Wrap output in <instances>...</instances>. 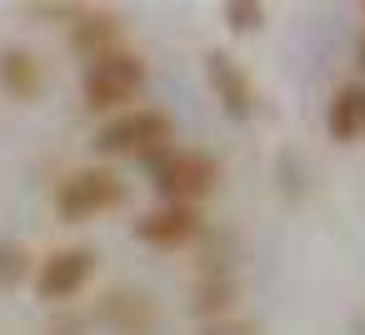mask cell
I'll use <instances>...</instances> for the list:
<instances>
[{
	"label": "cell",
	"instance_id": "1",
	"mask_svg": "<svg viewBox=\"0 0 365 335\" xmlns=\"http://www.w3.org/2000/svg\"><path fill=\"white\" fill-rule=\"evenodd\" d=\"M150 165V185L165 205H195L215 195L220 185V160L210 150H185V145H165L160 155L145 160Z\"/></svg>",
	"mask_w": 365,
	"mask_h": 335
},
{
	"label": "cell",
	"instance_id": "2",
	"mask_svg": "<svg viewBox=\"0 0 365 335\" xmlns=\"http://www.w3.org/2000/svg\"><path fill=\"white\" fill-rule=\"evenodd\" d=\"M170 135H175V120L165 115V110H155V105H130V110H120V115H106L101 125H96V155H106V160H115V155H135V160H150V155H160L165 145H170Z\"/></svg>",
	"mask_w": 365,
	"mask_h": 335
},
{
	"label": "cell",
	"instance_id": "3",
	"mask_svg": "<svg viewBox=\"0 0 365 335\" xmlns=\"http://www.w3.org/2000/svg\"><path fill=\"white\" fill-rule=\"evenodd\" d=\"M145 86H150V66H145L135 51H115V56L86 66V76H81L86 110H96V115H120V110H130V105L145 96Z\"/></svg>",
	"mask_w": 365,
	"mask_h": 335
},
{
	"label": "cell",
	"instance_id": "4",
	"mask_svg": "<svg viewBox=\"0 0 365 335\" xmlns=\"http://www.w3.org/2000/svg\"><path fill=\"white\" fill-rule=\"evenodd\" d=\"M51 205H56L61 225H86V220H101V215H110V210L125 205V180L110 165H81V170H71L56 185Z\"/></svg>",
	"mask_w": 365,
	"mask_h": 335
},
{
	"label": "cell",
	"instance_id": "5",
	"mask_svg": "<svg viewBox=\"0 0 365 335\" xmlns=\"http://www.w3.org/2000/svg\"><path fill=\"white\" fill-rule=\"evenodd\" d=\"M91 280H96V250H91V245H61V250L41 255V260H36V275H31L36 300H46V305L76 300Z\"/></svg>",
	"mask_w": 365,
	"mask_h": 335
},
{
	"label": "cell",
	"instance_id": "6",
	"mask_svg": "<svg viewBox=\"0 0 365 335\" xmlns=\"http://www.w3.org/2000/svg\"><path fill=\"white\" fill-rule=\"evenodd\" d=\"M66 46H71L76 61L96 66V61L125 51V16H115V11H106V6H86V11L66 26Z\"/></svg>",
	"mask_w": 365,
	"mask_h": 335
},
{
	"label": "cell",
	"instance_id": "7",
	"mask_svg": "<svg viewBox=\"0 0 365 335\" xmlns=\"http://www.w3.org/2000/svg\"><path fill=\"white\" fill-rule=\"evenodd\" d=\"M205 235V220L195 205H150L135 215V240L150 245V250H185Z\"/></svg>",
	"mask_w": 365,
	"mask_h": 335
},
{
	"label": "cell",
	"instance_id": "8",
	"mask_svg": "<svg viewBox=\"0 0 365 335\" xmlns=\"http://www.w3.org/2000/svg\"><path fill=\"white\" fill-rule=\"evenodd\" d=\"M200 66H205V81H210V91H215L220 110H225L230 120H250L255 105H260V96H255V81L240 71V61H230L225 51H205Z\"/></svg>",
	"mask_w": 365,
	"mask_h": 335
},
{
	"label": "cell",
	"instance_id": "9",
	"mask_svg": "<svg viewBox=\"0 0 365 335\" xmlns=\"http://www.w3.org/2000/svg\"><path fill=\"white\" fill-rule=\"evenodd\" d=\"M96 325L110 330V335H150V330L160 325V310H155V300L140 295V290H110V295H101V305H96Z\"/></svg>",
	"mask_w": 365,
	"mask_h": 335
},
{
	"label": "cell",
	"instance_id": "10",
	"mask_svg": "<svg viewBox=\"0 0 365 335\" xmlns=\"http://www.w3.org/2000/svg\"><path fill=\"white\" fill-rule=\"evenodd\" d=\"M235 300H240V275L235 265L230 270H195L190 290H185V305L195 320H220V315H235Z\"/></svg>",
	"mask_w": 365,
	"mask_h": 335
},
{
	"label": "cell",
	"instance_id": "11",
	"mask_svg": "<svg viewBox=\"0 0 365 335\" xmlns=\"http://www.w3.org/2000/svg\"><path fill=\"white\" fill-rule=\"evenodd\" d=\"M46 91V66L36 51L26 46H0V96H11V100H36Z\"/></svg>",
	"mask_w": 365,
	"mask_h": 335
},
{
	"label": "cell",
	"instance_id": "12",
	"mask_svg": "<svg viewBox=\"0 0 365 335\" xmlns=\"http://www.w3.org/2000/svg\"><path fill=\"white\" fill-rule=\"evenodd\" d=\"M325 130H330V140H340V145L365 140V81H345V86L330 96V105H325Z\"/></svg>",
	"mask_w": 365,
	"mask_h": 335
},
{
	"label": "cell",
	"instance_id": "13",
	"mask_svg": "<svg viewBox=\"0 0 365 335\" xmlns=\"http://www.w3.org/2000/svg\"><path fill=\"white\" fill-rule=\"evenodd\" d=\"M36 275V255H31V245H21V240H0V290H16V285H26Z\"/></svg>",
	"mask_w": 365,
	"mask_h": 335
},
{
	"label": "cell",
	"instance_id": "14",
	"mask_svg": "<svg viewBox=\"0 0 365 335\" xmlns=\"http://www.w3.org/2000/svg\"><path fill=\"white\" fill-rule=\"evenodd\" d=\"M220 16H225V26H230L235 36H255V31L265 26V6H260V0H225Z\"/></svg>",
	"mask_w": 365,
	"mask_h": 335
},
{
	"label": "cell",
	"instance_id": "15",
	"mask_svg": "<svg viewBox=\"0 0 365 335\" xmlns=\"http://www.w3.org/2000/svg\"><path fill=\"white\" fill-rule=\"evenodd\" d=\"M195 335H260V325L245 315H220V320H200Z\"/></svg>",
	"mask_w": 365,
	"mask_h": 335
},
{
	"label": "cell",
	"instance_id": "16",
	"mask_svg": "<svg viewBox=\"0 0 365 335\" xmlns=\"http://www.w3.org/2000/svg\"><path fill=\"white\" fill-rule=\"evenodd\" d=\"M21 11H26V16H36V21H66V26H71L86 6H81V0H66V6H51V0H46V6H21Z\"/></svg>",
	"mask_w": 365,
	"mask_h": 335
},
{
	"label": "cell",
	"instance_id": "17",
	"mask_svg": "<svg viewBox=\"0 0 365 335\" xmlns=\"http://www.w3.org/2000/svg\"><path fill=\"white\" fill-rule=\"evenodd\" d=\"M360 66H365V36H360Z\"/></svg>",
	"mask_w": 365,
	"mask_h": 335
}]
</instances>
